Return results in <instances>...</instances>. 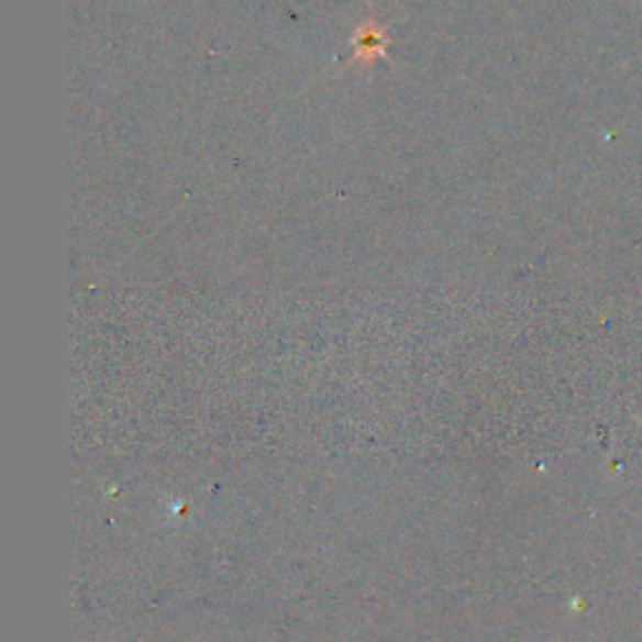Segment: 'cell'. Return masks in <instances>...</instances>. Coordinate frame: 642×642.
Returning <instances> with one entry per match:
<instances>
[{
	"instance_id": "6da1fadb",
	"label": "cell",
	"mask_w": 642,
	"mask_h": 642,
	"mask_svg": "<svg viewBox=\"0 0 642 642\" xmlns=\"http://www.w3.org/2000/svg\"><path fill=\"white\" fill-rule=\"evenodd\" d=\"M356 43V48H359V53L356 56L359 58H374V56H379L381 51H385V35H381V31L377 29H364L359 33V41H354Z\"/></svg>"
}]
</instances>
